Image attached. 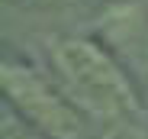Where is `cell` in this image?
Segmentation results:
<instances>
[{
  "label": "cell",
  "instance_id": "1",
  "mask_svg": "<svg viewBox=\"0 0 148 139\" xmlns=\"http://www.w3.org/2000/svg\"><path fill=\"white\" fill-rule=\"evenodd\" d=\"M52 58L77 110L103 123H119L138 113V94L132 81L97 42L58 39Z\"/></svg>",
  "mask_w": 148,
  "mask_h": 139
},
{
  "label": "cell",
  "instance_id": "2",
  "mask_svg": "<svg viewBox=\"0 0 148 139\" xmlns=\"http://www.w3.org/2000/svg\"><path fill=\"white\" fill-rule=\"evenodd\" d=\"M0 87H3L10 107H16V113L23 120H29L42 136L84 139V123L77 117V107L71 104V97H61L32 68L3 62L0 65Z\"/></svg>",
  "mask_w": 148,
  "mask_h": 139
}]
</instances>
